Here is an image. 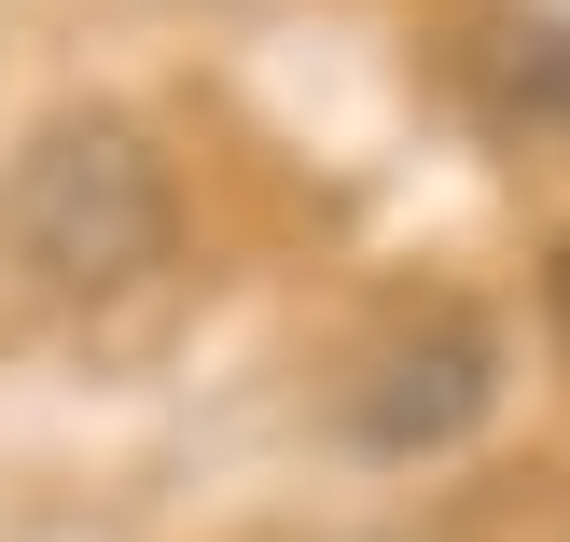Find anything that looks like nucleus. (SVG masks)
Segmentation results:
<instances>
[{"label":"nucleus","instance_id":"4","mask_svg":"<svg viewBox=\"0 0 570 542\" xmlns=\"http://www.w3.org/2000/svg\"><path fill=\"white\" fill-rule=\"evenodd\" d=\"M543 306H557V334H570V237H557V265H543Z\"/></svg>","mask_w":570,"mask_h":542},{"label":"nucleus","instance_id":"2","mask_svg":"<svg viewBox=\"0 0 570 542\" xmlns=\"http://www.w3.org/2000/svg\"><path fill=\"white\" fill-rule=\"evenodd\" d=\"M488 404H501V348H488V321H417V334H390L376 362H362V390H348V445L362 460H445V445H473L488 432Z\"/></svg>","mask_w":570,"mask_h":542},{"label":"nucleus","instance_id":"1","mask_svg":"<svg viewBox=\"0 0 570 542\" xmlns=\"http://www.w3.org/2000/svg\"><path fill=\"white\" fill-rule=\"evenodd\" d=\"M181 250V181L126 111H56L14 167H0V265L42 278V293L98 306Z\"/></svg>","mask_w":570,"mask_h":542},{"label":"nucleus","instance_id":"3","mask_svg":"<svg viewBox=\"0 0 570 542\" xmlns=\"http://www.w3.org/2000/svg\"><path fill=\"white\" fill-rule=\"evenodd\" d=\"M473 98H488V126H570V14H501L488 42H473Z\"/></svg>","mask_w":570,"mask_h":542}]
</instances>
